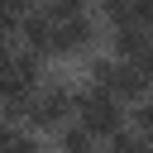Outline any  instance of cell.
<instances>
[{
	"instance_id": "1",
	"label": "cell",
	"mask_w": 153,
	"mask_h": 153,
	"mask_svg": "<svg viewBox=\"0 0 153 153\" xmlns=\"http://www.w3.org/2000/svg\"><path fill=\"white\" fill-rule=\"evenodd\" d=\"M72 115H76V91H72L67 81H43V86H33V96H29L24 124H29V129H67Z\"/></svg>"
},
{
	"instance_id": "2",
	"label": "cell",
	"mask_w": 153,
	"mask_h": 153,
	"mask_svg": "<svg viewBox=\"0 0 153 153\" xmlns=\"http://www.w3.org/2000/svg\"><path fill=\"white\" fill-rule=\"evenodd\" d=\"M76 124L91 139H110L124 129V100H115L100 86H86V91H76Z\"/></svg>"
},
{
	"instance_id": "3",
	"label": "cell",
	"mask_w": 153,
	"mask_h": 153,
	"mask_svg": "<svg viewBox=\"0 0 153 153\" xmlns=\"http://www.w3.org/2000/svg\"><path fill=\"white\" fill-rule=\"evenodd\" d=\"M91 86H100V91H110L115 100H139V96H148V81L134 72V62H124V57H96L91 62Z\"/></svg>"
},
{
	"instance_id": "4",
	"label": "cell",
	"mask_w": 153,
	"mask_h": 153,
	"mask_svg": "<svg viewBox=\"0 0 153 153\" xmlns=\"http://www.w3.org/2000/svg\"><path fill=\"white\" fill-rule=\"evenodd\" d=\"M19 43L29 53H38V57H57V24L33 5V10L19 14Z\"/></svg>"
},
{
	"instance_id": "5",
	"label": "cell",
	"mask_w": 153,
	"mask_h": 153,
	"mask_svg": "<svg viewBox=\"0 0 153 153\" xmlns=\"http://www.w3.org/2000/svg\"><path fill=\"white\" fill-rule=\"evenodd\" d=\"M110 43H115V57L134 62V57H143L153 48V29H143V24H115L110 29Z\"/></svg>"
},
{
	"instance_id": "6",
	"label": "cell",
	"mask_w": 153,
	"mask_h": 153,
	"mask_svg": "<svg viewBox=\"0 0 153 153\" xmlns=\"http://www.w3.org/2000/svg\"><path fill=\"white\" fill-rule=\"evenodd\" d=\"M57 24V19H53ZM96 43V24H91V14H76V19H62L57 24V53H86Z\"/></svg>"
},
{
	"instance_id": "7",
	"label": "cell",
	"mask_w": 153,
	"mask_h": 153,
	"mask_svg": "<svg viewBox=\"0 0 153 153\" xmlns=\"http://www.w3.org/2000/svg\"><path fill=\"white\" fill-rule=\"evenodd\" d=\"M0 153H38V139L29 124H14V120H0Z\"/></svg>"
},
{
	"instance_id": "8",
	"label": "cell",
	"mask_w": 153,
	"mask_h": 153,
	"mask_svg": "<svg viewBox=\"0 0 153 153\" xmlns=\"http://www.w3.org/2000/svg\"><path fill=\"white\" fill-rule=\"evenodd\" d=\"M105 153H153V143L139 134V129H120L105 139Z\"/></svg>"
},
{
	"instance_id": "9",
	"label": "cell",
	"mask_w": 153,
	"mask_h": 153,
	"mask_svg": "<svg viewBox=\"0 0 153 153\" xmlns=\"http://www.w3.org/2000/svg\"><path fill=\"white\" fill-rule=\"evenodd\" d=\"M38 10H43L48 19H57V24H62V19H76V14H91V0H43Z\"/></svg>"
},
{
	"instance_id": "10",
	"label": "cell",
	"mask_w": 153,
	"mask_h": 153,
	"mask_svg": "<svg viewBox=\"0 0 153 153\" xmlns=\"http://www.w3.org/2000/svg\"><path fill=\"white\" fill-rule=\"evenodd\" d=\"M57 153H96V139L76 124V129H62V139H57Z\"/></svg>"
},
{
	"instance_id": "11",
	"label": "cell",
	"mask_w": 153,
	"mask_h": 153,
	"mask_svg": "<svg viewBox=\"0 0 153 153\" xmlns=\"http://www.w3.org/2000/svg\"><path fill=\"white\" fill-rule=\"evenodd\" d=\"M14 38H19V10H14L10 0H0V48L14 43Z\"/></svg>"
},
{
	"instance_id": "12",
	"label": "cell",
	"mask_w": 153,
	"mask_h": 153,
	"mask_svg": "<svg viewBox=\"0 0 153 153\" xmlns=\"http://www.w3.org/2000/svg\"><path fill=\"white\" fill-rule=\"evenodd\" d=\"M96 5H100V14L110 19V29H115V24H129V0H96Z\"/></svg>"
},
{
	"instance_id": "13",
	"label": "cell",
	"mask_w": 153,
	"mask_h": 153,
	"mask_svg": "<svg viewBox=\"0 0 153 153\" xmlns=\"http://www.w3.org/2000/svg\"><path fill=\"white\" fill-rule=\"evenodd\" d=\"M129 24L153 29V0H129Z\"/></svg>"
},
{
	"instance_id": "14",
	"label": "cell",
	"mask_w": 153,
	"mask_h": 153,
	"mask_svg": "<svg viewBox=\"0 0 153 153\" xmlns=\"http://www.w3.org/2000/svg\"><path fill=\"white\" fill-rule=\"evenodd\" d=\"M134 129L153 143V105H139V110H134Z\"/></svg>"
},
{
	"instance_id": "15",
	"label": "cell",
	"mask_w": 153,
	"mask_h": 153,
	"mask_svg": "<svg viewBox=\"0 0 153 153\" xmlns=\"http://www.w3.org/2000/svg\"><path fill=\"white\" fill-rule=\"evenodd\" d=\"M10 5H14V10H19V14H24V10H33V5H38V0H10Z\"/></svg>"
},
{
	"instance_id": "16",
	"label": "cell",
	"mask_w": 153,
	"mask_h": 153,
	"mask_svg": "<svg viewBox=\"0 0 153 153\" xmlns=\"http://www.w3.org/2000/svg\"><path fill=\"white\" fill-rule=\"evenodd\" d=\"M148 105H153V100H148Z\"/></svg>"
}]
</instances>
